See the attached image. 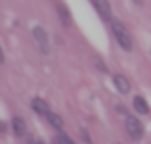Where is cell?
<instances>
[{
    "instance_id": "cell-1",
    "label": "cell",
    "mask_w": 151,
    "mask_h": 144,
    "mask_svg": "<svg viewBox=\"0 0 151 144\" xmlns=\"http://www.w3.org/2000/svg\"><path fill=\"white\" fill-rule=\"evenodd\" d=\"M109 23H111V29H113V35H115V39L119 41V44L124 48L126 52H130L134 44H132V37H130L128 29L124 27V23H122L121 19H115V17H111Z\"/></svg>"
},
{
    "instance_id": "cell-2",
    "label": "cell",
    "mask_w": 151,
    "mask_h": 144,
    "mask_svg": "<svg viewBox=\"0 0 151 144\" xmlns=\"http://www.w3.org/2000/svg\"><path fill=\"white\" fill-rule=\"evenodd\" d=\"M126 133L134 142H140L142 137H144V127H142L140 119H136L134 115H128L126 117Z\"/></svg>"
},
{
    "instance_id": "cell-3",
    "label": "cell",
    "mask_w": 151,
    "mask_h": 144,
    "mask_svg": "<svg viewBox=\"0 0 151 144\" xmlns=\"http://www.w3.org/2000/svg\"><path fill=\"white\" fill-rule=\"evenodd\" d=\"M33 37L35 41H37L38 48H40L42 54H48L50 52V42H48V35H46V31L42 29V27H35L33 29Z\"/></svg>"
},
{
    "instance_id": "cell-4",
    "label": "cell",
    "mask_w": 151,
    "mask_h": 144,
    "mask_svg": "<svg viewBox=\"0 0 151 144\" xmlns=\"http://www.w3.org/2000/svg\"><path fill=\"white\" fill-rule=\"evenodd\" d=\"M90 2L94 4L96 12L103 19H109L111 21V4H109V0H90Z\"/></svg>"
},
{
    "instance_id": "cell-5",
    "label": "cell",
    "mask_w": 151,
    "mask_h": 144,
    "mask_svg": "<svg viewBox=\"0 0 151 144\" xmlns=\"http://www.w3.org/2000/svg\"><path fill=\"white\" fill-rule=\"evenodd\" d=\"M113 83H115V87H117V90L121 94L130 92V81L124 77V75H115V77H113Z\"/></svg>"
},
{
    "instance_id": "cell-6",
    "label": "cell",
    "mask_w": 151,
    "mask_h": 144,
    "mask_svg": "<svg viewBox=\"0 0 151 144\" xmlns=\"http://www.w3.org/2000/svg\"><path fill=\"white\" fill-rule=\"evenodd\" d=\"M31 108H33L37 113H40V115H46L50 110V106H48V102L46 100H42V98H33V102H31Z\"/></svg>"
},
{
    "instance_id": "cell-7",
    "label": "cell",
    "mask_w": 151,
    "mask_h": 144,
    "mask_svg": "<svg viewBox=\"0 0 151 144\" xmlns=\"http://www.w3.org/2000/svg\"><path fill=\"white\" fill-rule=\"evenodd\" d=\"M134 110H136L138 113H142V115L149 113V106H147V102H145V98L136 96V98H134Z\"/></svg>"
},
{
    "instance_id": "cell-8",
    "label": "cell",
    "mask_w": 151,
    "mask_h": 144,
    "mask_svg": "<svg viewBox=\"0 0 151 144\" xmlns=\"http://www.w3.org/2000/svg\"><path fill=\"white\" fill-rule=\"evenodd\" d=\"M44 117L48 119V123H50L52 127H55L58 131H61V129H63V119L59 117L58 113H54V111H48V113H46Z\"/></svg>"
},
{
    "instance_id": "cell-9",
    "label": "cell",
    "mask_w": 151,
    "mask_h": 144,
    "mask_svg": "<svg viewBox=\"0 0 151 144\" xmlns=\"http://www.w3.org/2000/svg\"><path fill=\"white\" fill-rule=\"evenodd\" d=\"M12 127H14V133L17 135V137H23L25 135V121H23L21 117H14V121H12Z\"/></svg>"
},
{
    "instance_id": "cell-10",
    "label": "cell",
    "mask_w": 151,
    "mask_h": 144,
    "mask_svg": "<svg viewBox=\"0 0 151 144\" xmlns=\"http://www.w3.org/2000/svg\"><path fill=\"white\" fill-rule=\"evenodd\" d=\"M58 12H59V17H61V21L65 23V25H71V15H69V10H67V8L63 6L61 2H58Z\"/></svg>"
},
{
    "instance_id": "cell-11",
    "label": "cell",
    "mask_w": 151,
    "mask_h": 144,
    "mask_svg": "<svg viewBox=\"0 0 151 144\" xmlns=\"http://www.w3.org/2000/svg\"><path fill=\"white\" fill-rule=\"evenodd\" d=\"M54 144H75V142L71 140L65 133H61V135H58V137L54 138Z\"/></svg>"
},
{
    "instance_id": "cell-12",
    "label": "cell",
    "mask_w": 151,
    "mask_h": 144,
    "mask_svg": "<svg viewBox=\"0 0 151 144\" xmlns=\"http://www.w3.org/2000/svg\"><path fill=\"white\" fill-rule=\"evenodd\" d=\"M94 63H96V67L101 71V73H107V67H105V63L101 62V58H98V56H96V58H94Z\"/></svg>"
},
{
    "instance_id": "cell-13",
    "label": "cell",
    "mask_w": 151,
    "mask_h": 144,
    "mask_svg": "<svg viewBox=\"0 0 151 144\" xmlns=\"http://www.w3.org/2000/svg\"><path fill=\"white\" fill-rule=\"evenodd\" d=\"M82 138H84V142L90 144V137H88V133H86V131H82Z\"/></svg>"
},
{
    "instance_id": "cell-14",
    "label": "cell",
    "mask_w": 151,
    "mask_h": 144,
    "mask_svg": "<svg viewBox=\"0 0 151 144\" xmlns=\"http://www.w3.org/2000/svg\"><path fill=\"white\" fill-rule=\"evenodd\" d=\"M0 133H6V123H0Z\"/></svg>"
},
{
    "instance_id": "cell-15",
    "label": "cell",
    "mask_w": 151,
    "mask_h": 144,
    "mask_svg": "<svg viewBox=\"0 0 151 144\" xmlns=\"http://www.w3.org/2000/svg\"><path fill=\"white\" fill-rule=\"evenodd\" d=\"M4 62V52H2V46H0V63Z\"/></svg>"
},
{
    "instance_id": "cell-16",
    "label": "cell",
    "mask_w": 151,
    "mask_h": 144,
    "mask_svg": "<svg viewBox=\"0 0 151 144\" xmlns=\"http://www.w3.org/2000/svg\"><path fill=\"white\" fill-rule=\"evenodd\" d=\"M29 144H40V140H33V142H29Z\"/></svg>"
},
{
    "instance_id": "cell-17",
    "label": "cell",
    "mask_w": 151,
    "mask_h": 144,
    "mask_svg": "<svg viewBox=\"0 0 151 144\" xmlns=\"http://www.w3.org/2000/svg\"><path fill=\"white\" fill-rule=\"evenodd\" d=\"M40 144H44V142H42V140H40Z\"/></svg>"
}]
</instances>
